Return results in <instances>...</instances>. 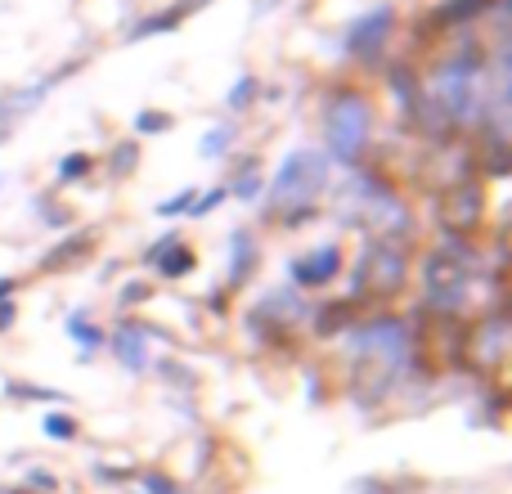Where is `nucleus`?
<instances>
[{
	"label": "nucleus",
	"instance_id": "f257e3e1",
	"mask_svg": "<svg viewBox=\"0 0 512 494\" xmlns=\"http://www.w3.org/2000/svg\"><path fill=\"white\" fill-rule=\"evenodd\" d=\"M328 189H333V167L319 149H288L279 158V167L270 171L261 189V216L283 234L306 230L310 221H319L328 203Z\"/></svg>",
	"mask_w": 512,
	"mask_h": 494
},
{
	"label": "nucleus",
	"instance_id": "f03ea898",
	"mask_svg": "<svg viewBox=\"0 0 512 494\" xmlns=\"http://www.w3.org/2000/svg\"><path fill=\"white\" fill-rule=\"evenodd\" d=\"M319 135H324V158L337 171H355L373 158L378 144V104L360 86H328L319 99Z\"/></svg>",
	"mask_w": 512,
	"mask_h": 494
},
{
	"label": "nucleus",
	"instance_id": "7ed1b4c3",
	"mask_svg": "<svg viewBox=\"0 0 512 494\" xmlns=\"http://www.w3.org/2000/svg\"><path fill=\"white\" fill-rule=\"evenodd\" d=\"M414 256L418 252L405 243L360 239V252L351 261V283H346V301L355 310H391L409 288Z\"/></svg>",
	"mask_w": 512,
	"mask_h": 494
},
{
	"label": "nucleus",
	"instance_id": "20e7f679",
	"mask_svg": "<svg viewBox=\"0 0 512 494\" xmlns=\"http://www.w3.org/2000/svg\"><path fill=\"white\" fill-rule=\"evenodd\" d=\"M490 221V198H486V180L472 176L459 185L432 189V225L436 234H454V239H481Z\"/></svg>",
	"mask_w": 512,
	"mask_h": 494
},
{
	"label": "nucleus",
	"instance_id": "39448f33",
	"mask_svg": "<svg viewBox=\"0 0 512 494\" xmlns=\"http://www.w3.org/2000/svg\"><path fill=\"white\" fill-rule=\"evenodd\" d=\"M310 310H315V301L301 297L292 283H283V288H270V292H261V297L252 301L248 333L256 337V342H265V346H279V342H288V337L306 333Z\"/></svg>",
	"mask_w": 512,
	"mask_h": 494
},
{
	"label": "nucleus",
	"instance_id": "423d86ee",
	"mask_svg": "<svg viewBox=\"0 0 512 494\" xmlns=\"http://www.w3.org/2000/svg\"><path fill=\"white\" fill-rule=\"evenodd\" d=\"M508 351H512V324H508V306L477 315L463 324V360L459 369H472L481 382L499 378L508 369Z\"/></svg>",
	"mask_w": 512,
	"mask_h": 494
},
{
	"label": "nucleus",
	"instance_id": "0eeeda50",
	"mask_svg": "<svg viewBox=\"0 0 512 494\" xmlns=\"http://www.w3.org/2000/svg\"><path fill=\"white\" fill-rule=\"evenodd\" d=\"M396 5H373L364 9V14H355L351 23L342 27V54L355 63H364V68H373V63H382V54H387L391 45V32H396Z\"/></svg>",
	"mask_w": 512,
	"mask_h": 494
},
{
	"label": "nucleus",
	"instance_id": "6e6552de",
	"mask_svg": "<svg viewBox=\"0 0 512 494\" xmlns=\"http://www.w3.org/2000/svg\"><path fill=\"white\" fill-rule=\"evenodd\" d=\"M342 274H346V247H342V239L315 243V247H306V252L288 256V283L297 292H324V288H333Z\"/></svg>",
	"mask_w": 512,
	"mask_h": 494
},
{
	"label": "nucleus",
	"instance_id": "1a4fd4ad",
	"mask_svg": "<svg viewBox=\"0 0 512 494\" xmlns=\"http://www.w3.org/2000/svg\"><path fill=\"white\" fill-rule=\"evenodd\" d=\"M158 337L167 342V328H153L135 315H122L117 328L108 333V351L117 355V364H122L131 378H144L149 364H153V342H158Z\"/></svg>",
	"mask_w": 512,
	"mask_h": 494
},
{
	"label": "nucleus",
	"instance_id": "9d476101",
	"mask_svg": "<svg viewBox=\"0 0 512 494\" xmlns=\"http://www.w3.org/2000/svg\"><path fill=\"white\" fill-rule=\"evenodd\" d=\"M140 261H144V270H153L162 283H180V279H189V274L198 270L194 243H185V234L180 230H162L158 239L144 247Z\"/></svg>",
	"mask_w": 512,
	"mask_h": 494
},
{
	"label": "nucleus",
	"instance_id": "9b49d317",
	"mask_svg": "<svg viewBox=\"0 0 512 494\" xmlns=\"http://www.w3.org/2000/svg\"><path fill=\"white\" fill-rule=\"evenodd\" d=\"M72 72H81V59H68V63H59V68H54V72H45V77H36L32 86L5 90V95H0V140H5L9 122H18V117H23V113H32L36 104H45V99H50L54 90H59L63 81L72 77Z\"/></svg>",
	"mask_w": 512,
	"mask_h": 494
},
{
	"label": "nucleus",
	"instance_id": "f8f14e48",
	"mask_svg": "<svg viewBox=\"0 0 512 494\" xmlns=\"http://www.w3.org/2000/svg\"><path fill=\"white\" fill-rule=\"evenodd\" d=\"M256 265H261V239H256L252 225H234L230 239H225V288H248Z\"/></svg>",
	"mask_w": 512,
	"mask_h": 494
},
{
	"label": "nucleus",
	"instance_id": "ddd939ff",
	"mask_svg": "<svg viewBox=\"0 0 512 494\" xmlns=\"http://www.w3.org/2000/svg\"><path fill=\"white\" fill-rule=\"evenodd\" d=\"M95 243H99V230H68L59 243H50L41 252L36 274H68V270H77L81 261H90Z\"/></svg>",
	"mask_w": 512,
	"mask_h": 494
},
{
	"label": "nucleus",
	"instance_id": "4468645a",
	"mask_svg": "<svg viewBox=\"0 0 512 494\" xmlns=\"http://www.w3.org/2000/svg\"><path fill=\"white\" fill-rule=\"evenodd\" d=\"M382 86H387L391 104H396V122L400 126H414L418 95H423V86H418V68H409V63H391Z\"/></svg>",
	"mask_w": 512,
	"mask_h": 494
},
{
	"label": "nucleus",
	"instance_id": "2eb2a0df",
	"mask_svg": "<svg viewBox=\"0 0 512 494\" xmlns=\"http://www.w3.org/2000/svg\"><path fill=\"white\" fill-rule=\"evenodd\" d=\"M198 5H207V0H176V5H167L162 14H144L140 23L126 32V45H140V41H149V36H167V32H176L180 23H185L189 14H198Z\"/></svg>",
	"mask_w": 512,
	"mask_h": 494
},
{
	"label": "nucleus",
	"instance_id": "dca6fc26",
	"mask_svg": "<svg viewBox=\"0 0 512 494\" xmlns=\"http://www.w3.org/2000/svg\"><path fill=\"white\" fill-rule=\"evenodd\" d=\"M225 189H230L234 203H261V189H265V162L256 158V153H243V158L230 167V176H225Z\"/></svg>",
	"mask_w": 512,
	"mask_h": 494
},
{
	"label": "nucleus",
	"instance_id": "f3484780",
	"mask_svg": "<svg viewBox=\"0 0 512 494\" xmlns=\"http://www.w3.org/2000/svg\"><path fill=\"white\" fill-rule=\"evenodd\" d=\"M355 315H360V310L351 306V301H319L315 310H310V324H306V333H315L319 342H333V337H342L346 328L355 324Z\"/></svg>",
	"mask_w": 512,
	"mask_h": 494
},
{
	"label": "nucleus",
	"instance_id": "a211bd4d",
	"mask_svg": "<svg viewBox=\"0 0 512 494\" xmlns=\"http://www.w3.org/2000/svg\"><path fill=\"white\" fill-rule=\"evenodd\" d=\"M63 333H68V342L77 346L81 360H95V355L108 346V328H99L90 310H72V315L63 319Z\"/></svg>",
	"mask_w": 512,
	"mask_h": 494
},
{
	"label": "nucleus",
	"instance_id": "6ab92c4d",
	"mask_svg": "<svg viewBox=\"0 0 512 494\" xmlns=\"http://www.w3.org/2000/svg\"><path fill=\"white\" fill-rule=\"evenodd\" d=\"M495 9V0H441L432 9V23L436 27H472Z\"/></svg>",
	"mask_w": 512,
	"mask_h": 494
},
{
	"label": "nucleus",
	"instance_id": "aec40b11",
	"mask_svg": "<svg viewBox=\"0 0 512 494\" xmlns=\"http://www.w3.org/2000/svg\"><path fill=\"white\" fill-rule=\"evenodd\" d=\"M234 144H239V122H234V117H225V122L207 126V135H203V144H198V153H203L207 162H225V158L234 153Z\"/></svg>",
	"mask_w": 512,
	"mask_h": 494
},
{
	"label": "nucleus",
	"instance_id": "412c9836",
	"mask_svg": "<svg viewBox=\"0 0 512 494\" xmlns=\"http://www.w3.org/2000/svg\"><path fill=\"white\" fill-rule=\"evenodd\" d=\"M256 99H265V86H261V77H252V72H243V77L234 81L230 90H225V113H230V117H243V113H252V108H256Z\"/></svg>",
	"mask_w": 512,
	"mask_h": 494
},
{
	"label": "nucleus",
	"instance_id": "4be33fe9",
	"mask_svg": "<svg viewBox=\"0 0 512 494\" xmlns=\"http://www.w3.org/2000/svg\"><path fill=\"white\" fill-rule=\"evenodd\" d=\"M5 400H14V405H27V400H36V405H68V391L59 387H36V382H5Z\"/></svg>",
	"mask_w": 512,
	"mask_h": 494
},
{
	"label": "nucleus",
	"instance_id": "5701e85b",
	"mask_svg": "<svg viewBox=\"0 0 512 494\" xmlns=\"http://www.w3.org/2000/svg\"><path fill=\"white\" fill-rule=\"evenodd\" d=\"M95 167H99V158H95V153H86V149L63 153L59 167H54V180H59V185H77V180L95 176Z\"/></svg>",
	"mask_w": 512,
	"mask_h": 494
},
{
	"label": "nucleus",
	"instance_id": "b1692460",
	"mask_svg": "<svg viewBox=\"0 0 512 494\" xmlns=\"http://www.w3.org/2000/svg\"><path fill=\"white\" fill-rule=\"evenodd\" d=\"M153 297H158V288H153V279H126L122 288H117L113 306H117V315H135V310H140V306H149Z\"/></svg>",
	"mask_w": 512,
	"mask_h": 494
},
{
	"label": "nucleus",
	"instance_id": "393cba45",
	"mask_svg": "<svg viewBox=\"0 0 512 494\" xmlns=\"http://www.w3.org/2000/svg\"><path fill=\"white\" fill-rule=\"evenodd\" d=\"M140 171V140H117L108 149V176L113 180H126Z\"/></svg>",
	"mask_w": 512,
	"mask_h": 494
},
{
	"label": "nucleus",
	"instance_id": "a878e982",
	"mask_svg": "<svg viewBox=\"0 0 512 494\" xmlns=\"http://www.w3.org/2000/svg\"><path fill=\"white\" fill-rule=\"evenodd\" d=\"M41 432H45V441L72 445L81 436V423H77V414H68V409H50V414L41 418Z\"/></svg>",
	"mask_w": 512,
	"mask_h": 494
},
{
	"label": "nucleus",
	"instance_id": "bb28decb",
	"mask_svg": "<svg viewBox=\"0 0 512 494\" xmlns=\"http://www.w3.org/2000/svg\"><path fill=\"white\" fill-rule=\"evenodd\" d=\"M32 212H36V221H41L45 230H59V234H63V230H68V225H72V212L59 203V198H54V189H50V194H41V198H36V203H32Z\"/></svg>",
	"mask_w": 512,
	"mask_h": 494
},
{
	"label": "nucleus",
	"instance_id": "cd10ccee",
	"mask_svg": "<svg viewBox=\"0 0 512 494\" xmlns=\"http://www.w3.org/2000/svg\"><path fill=\"white\" fill-rule=\"evenodd\" d=\"M149 373H158L162 382H171V387H180V391H194V387H198L194 369H185V364L171 360V355H158V360L149 364Z\"/></svg>",
	"mask_w": 512,
	"mask_h": 494
},
{
	"label": "nucleus",
	"instance_id": "c85d7f7f",
	"mask_svg": "<svg viewBox=\"0 0 512 494\" xmlns=\"http://www.w3.org/2000/svg\"><path fill=\"white\" fill-rule=\"evenodd\" d=\"M198 194H203V189H198V185H185V189H180V194L162 198V203L153 207V212H158L162 221H180V216H189V212H194V198H198Z\"/></svg>",
	"mask_w": 512,
	"mask_h": 494
},
{
	"label": "nucleus",
	"instance_id": "c756f323",
	"mask_svg": "<svg viewBox=\"0 0 512 494\" xmlns=\"http://www.w3.org/2000/svg\"><path fill=\"white\" fill-rule=\"evenodd\" d=\"M171 126H176V117L167 108H140L135 113V135H167Z\"/></svg>",
	"mask_w": 512,
	"mask_h": 494
},
{
	"label": "nucleus",
	"instance_id": "7c9ffc66",
	"mask_svg": "<svg viewBox=\"0 0 512 494\" xmlns=\"http://www.w3.org/2000/svg\"><path fill=\"white\" fill-rule=\"evenodd\" d=\"M135 486H140V494H185V486H180L176 477H167V472H158V468L135 472Z\"/></svg>",
	"mask_w": 512,
	"mask_h": 494
},
{
	"label": "nucleus",
	"instance_id": "2f4dec72",
	"mask_svg": "<svg viewBox=\"0 0 512 494\" xmlns=\"http://www.w3.org/2000/svg\"><path fill=\"white\" fill-rule=\"evenodd\" d=\"M27 494H59V472H50V468H27L23 472V481H18Z\"/></svg>",
	"mask_w": 512,
	"mask_h": 494
},
{
	"label": "nucleus",
	"instance_id": "473e14b6",
	"mask_svg": "<svg viewBox=\"0 0 512 494\" xmlns=\"http://www.w3.org/2000/svg\"><path fill=\"white\" fill-rule=\"evenodd\" d=\"M225 198H230V189H225V185H212L207 194H198V198H194V212H189V221H203V216H212L216 207L225 203Z\"/></svg>",
	"mask_w": 512,
	"mask_h": 494
},
{
	"label": "nucleus",
	"instance_id": "72a5a7b5",
	"mask_svg": "<svg viewBox=\"0 0 512 494\" xmlns=\"http://www.w3.org/2000/svg\"><path fill=\"white\" fill-rule=\"evenodd\" d=\"M95 481L99 486H126V481H135V468H117V463H95Z\"/></svg>",
	"mask_w": 512,
	"mask_h": 494
},
{
	"label": "nucleus",
	"instance_id": "f704fd0d",
	"mask_svg": "<svg viewBox=\"0 0 512 494\" xmlns=\"http://www.w3.org/2000/svg\"><path fill=\"white\" fill-rule=\"evenodd\" d=\"M351 490L355 494H405V486H396V481H382V477H360Z\"/></svg>",
	"mask_w": 512,
	"mask_h": 494
},
{
	"label": "nucleus",
	"instance_id": "c9c22d12",
	"mask_svg": "<svg viewBox=\"0 0 512 494\" xmlns=\"http://www.w3.org/2000/svg\"><path fill=\"white\" fill-rule=\"evenodd\" d=\"M14 324H18V301H0V333H9Z\"/></svg>",
	"mask_w": 512,
	"mask_h": 494
},
{
	"label": "nucleus",
	"instance_id": "e433bc0d",
	"mask_svg": "<svg viewBox=\"0 0 512 494\" xmlns=\"http://www.w3.org/2000/svg\"><path fill=\"white\" fill-rule=\"evenodd\" d=\"M14 292H18V279L14 274H0V301H14Z\"/></svg>",
	"mask_w": 512,
	"mask_h": 494
},
{
	"label": "nucleus",
	"instance_id": "4c0bfd02",
	"mask_svg": "<svg viewBox=\"0 0 512 494\" xmlns=\"http://www.w3.org/2000/svg\"><path fill=\"white\" fill-rule=\"evenodd\" d=\"M274 9H279V0H256L252 18H261V14H274Z\"/></svg>",
	"mask_w": 512,
	"mask_h": 494
},
{
	"label": "nucleus",
	"instance_id": "58836bf2",
	"mask_svg": "<svg viewBox=\"0 0 512 494\" xmlns=\"http://www.w3.org/2000/svg\"><path fill=\"white\" fill-rule=\"evenodd\" d=\"M0 189H5V176H0Z\"/></svg>",
	"mask_w": 512,
	"mask_h": 494
},
{
	"label": "nucleus",
	"instance_id": "ea45409f",
	"mask_svg": "<svg viewBox=\"0 0 512 494\" xmlns=\"http://www.w3.org/2000/svg\"><path fill=\"white\" fill-rule=\"evenodd\" d=\"M0 494H5V486H0Z\"/></svg>",
	"mask_w": 512,
	"mask_h": 494
}]
</instances>
